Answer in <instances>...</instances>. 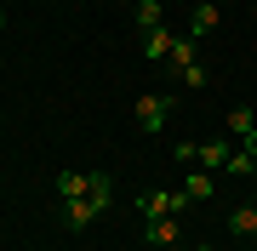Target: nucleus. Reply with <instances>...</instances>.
Segmentation results:
<instances>
[{
	"label": "nucleus",
	"mask_w": 257,
	"mask_h": 251,
	"mask_svg": "<svg viewBox=\"0 0 257 251\" xmlns=\"http://www.w3.org/2000/svg\"><path fill=\"white\" fill-rule=\"evenodd\" d=\"M172 109H177V97H166V92H143L138 103H132V120H138V131H166Z\"/></svg>",
	"instance_id": "f257e3e1"
},
{
	"label": "nucleus",
	"mask_w": 257,
	"mask_h": 251,
	"mask_svg": "<svg viewBox=\"0 0 257 251\" xmlns=\"http://www.w3.org/2000/svg\"><path fill=\"white\" fill-rule=\"evenodd\" d=\"M189 194H183V188H143V194H138V211L143 217H183L189 211Z\"/></svg>",
	"instance_id": "f03ea898"
},
{
	"label": "nucleus",
	"mask_w": 257,
	"mask_h": 251,
	"mask_svg": "<svg viewBox=\"0 0 257 251\" xmlns=\"http://www.w3.org/2000/svg\"><path fill=\"white\" fill-rule=\"evenodd\" d=\"M217 23H223V6H217V0H200V6L189 12V35H194V40H206Z\"/></svg>",
	"instance_id": "7ed1b4c3"
},
{
	"label": "nucleus",
	"mask_w": 257,
	"mask_h": 251,
	"mask_svg": "<svg viewBox=\"0 0 257 251\" xmlns=\"http://www.w3.org/2000/svg\"><path fill=\"white\" fill-rule=\"evenodd\" d=\"M57 217H63V228H74V234H80V228H92L103 211H97L92 200H63V211H57Z\"/></svg>",
	"instance_id": "20e7f679"
},
{
	"label": "nucleus",
	"mask_w": 257,
	"mask_h": 251,
	"mask_svg": "<svg viewBox=\"0 0 257 251\" xmlns=\"http://www.w3.org/2000/svg\"><path fill=\"white\" fill-rule=\"evenodd\" d=\"M57 200H92V171H57Z\"/></svg>",
	"instance_id": "39448f33"
},
{
	"label": "nucleus",
	"mask_w": 257,
	"mask_h": 251,
	"mask_svg": "<svg viewBox=\"0 0 257 251\" xmlns=\"http://www.w3.org/2000/svg\"><path fill=\"white\" fill-rule=\"evenodd\" d=\"M166 63H172L177 75H183V69H194V63H200V40H194V35H177V40H172V57H166Z\"/></svg>",
	"instance_id": "423d86ee"
},
{
	"label": "nucleus",
	"mask_w": 257,
	"mask_h": 251,
	"mask_svg": "<svg viewBox=\"0 0 257 251\" xmlns=\"http://www.w3.org/2000/svg\"><path fill=\"white\" fill-rule=\"evenodd\" d=\"M177 234H183L177 217H149V223H143V240L149 245H177Z\"/></svg>",
	"instance_id": "0eeeda50"
},
{
	"label": "nucleus",
	"mask_w": 257,
	"mask_h": 251,
	"mask_svg": "<svg viewBox=\"0 0 257 251\" xmlns=\"http://www.w3.org/2000/svg\"><path fill=\"white\" fill-rule=\"evenodd\" d=\"M172 40H177V35H166V29H143V57H149V63L172 57Z\"/></svg>",
	"instance_id": "6e6552de"
},
{
	"label": "nucleus",
	"mask_w": 257,
	"mask_h": 251,
	"mask_svg": "<svg viewBox=\"0 0 257 251\" xmlns=\"http://www.w3.org/2000/svg\"><path fill=\"white\" fill-rule=\"evenodd\" d=\"M132 23L138 29H166V6L160 0H138V6H132Z\"/></svg>",
	"instance_id": "1a4fd4ad"
},
{
	"label": "nucleus",
	"mask_w": 257,
	"mask_h": 251,
	"mask_svg": "<svg viewBox=\"0 0 257 251\" xmlns=\"http://www.w3.org/2000/svg\"><path fill=\"white\" fill-rule=\"evenodd\" d=\"M92 205H97V211L114 205V177H109V171H92Z\"/></svg>",
	"instance_id": "9d476101"
},
{
	"label": "nucleus",
	"mask_w": 257,
	"mask_h": 251,
	"mask_svg": "<svg viewBox=\"0 0 257 251\" xmlns=\"http://www.w3.org/2000/svg\"><path fill=\"white\" fill-rule=\"evenodd\" d=\"M229 154H234L229 143H206V149H200V166L206 171H229Z\"/></svg>",
	"instance_id": "9b49d317"
},
{
	"label": "nucleus",
	"mask_w": 257,
	"mask_h": 251,
	"mask_svg": "<svg viewBox=\"0 0 257 251\" xmlns=\"http://www.w3.org/2000/svg\"><path fill=\"white\" fill-rule=\"evenodd\" d=\"M223 126H229V137H246V131L257 126V114L246 109V103H234V109H229V120H223Z\"/></svg>",
	"instance_id": "f8f14e48"
},
{
	"label": "nucleus",
	"mask_w": 257,
	"mask_h": 251,
	"mask_svg": "<svg viewBox=\"0 0 257 251\" xmlns=\"http://www.w3.org/2000/svg\"><path fill=\"white\" fill-rule=\"evenodd\" d=\"M229 234H240V240H246V234H257V205H240V211L229 217Z\"/></svg>",
	"instance_id": "ddd939ff"
},
{
	"label": "nucleus",
	"mask_w": 257,
	"mask_h": 251,
	"mask_svg": "<svg viewBox=\"0 0 257 251\" xmlns=\"http://www.w3.org/2000/svg\"><path fill=\"white\" fill-rule=\"evenodd\" d=\"M183 194L189 200H211V171H189L183 177Z\"/></svg>",
	"instance_id": "4468645a"
},
{
	"label": "nucleus",
	"mask_w": 257,
	"mask_h": 251,
	"mask_svg": "<svg viewBox=\"0 0 257 251\" xmlns=\"http://www.w3.org/2000/svg\"><path fill=\"white\" fill-rule=\"evenodd\" d=\"M229 171H234V177H251V171H257V160H251V154H240V149H234V154H229Z\"/></svg>",
	"instance_id": "2eb2a0df"
},
{
	"label": "nucleus",
	"mask_w": 257,
	"mask_h": 251,
	"mask_svg": "<svg viewBox=\"0 0 257 251\" xmlns=\"http://www.w3.org/2000/svg\"><path fill=\"white\" fill-rule=\"evenodd\" d=\"M240 154H251V160H257V126L246 131V137H240Z\"/></svg>",
	"instance_id": "dca6fc26"
},
{
	"label": "nucleus",
	"mask_w": 257,
	"mask_h": 251,
	"mask_svg": "<svg viewBox=\"0 0 257 251\" xmlns=\"http://www.w3.org/2000/svg\"><path fill=\"white\" fill-rule=\"evenodd\" d=\"M0 35H6V12H0Z\"/></svg>",
	"instance_id": "f3484780"
},
{
	"label": "nucleus",
	"mask_w": 257,
	"mask_h": 251,
	"mask_svg": "<svg viewBox=\"0 0 257 251\" xmlns=\"http://www.w3.org/2000/svg\"><path fill=\"white\" fill-rule=\"evenodd\" d=\"M251 205H257V200H251Z\"/></svg>",
	"instance_id": "a211bd4d"
}]
</instances>
